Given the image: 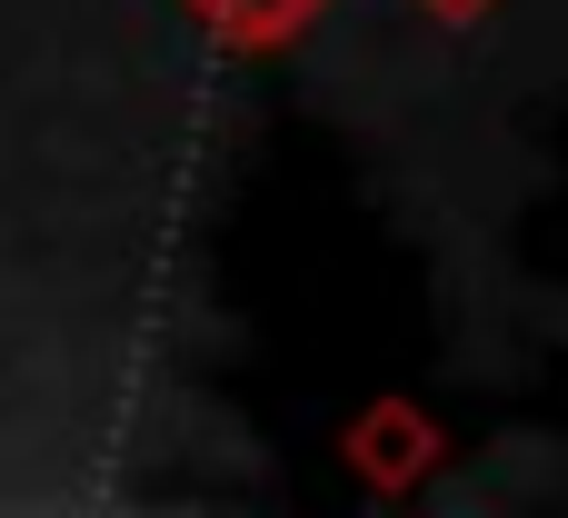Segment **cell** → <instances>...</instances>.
I'll use <instances>...</instances> for the list:
<instances>
[{
    "mask_svg": "<svg viewBox=\"0 0 568 518\" xmlns=\"http://www.w3.org/2000/svg\"><path fill=\"white\" fill-rule=\"evenodd\" d=\"M349 459H359V479H369V489H409V479H429L439 429H429L409 399H379V409L349 429Z\"/></svg>",
    "mask_w": 568,
    "mask_h": 518,
    "instance_id": "obj_1",
    "label": "cell"
},
{
    "mask_svg": "<svg viewBox=\"0 0 568 518\" xmlns=\"http://www.w3.org/2000/svg\"><path fill=\"white\" fill-rule=\"evenodd\" d=\"M200 10H210L230 40H280V30H300L310 0H200Z\"/></svg>",
    "mask_w": 568,
    "mask_h": 518,
    "instance_id": "obj_2",
    "label": "cell"
},
{
    "mask_svg": "<svg viewBox=\"0 0 568 518\" xmlns=\"http://www.w3.org/2000/svg\"><path fill=\"white\" fill-rule=\"evenodd\" d=\"M429 10H439V20H479L489 0H429Z\"/></svg>",
    "mask_w": 568,
    "mask_h": 518,
    "instance_id": "obj_3",
    "label": "cell"
}]
</instances>
